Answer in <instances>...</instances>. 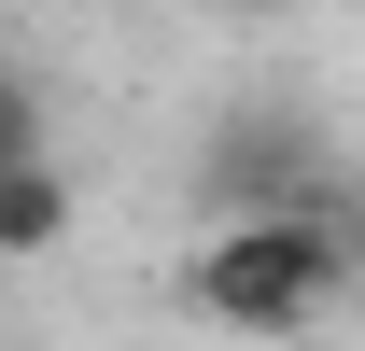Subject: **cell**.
<instances>
[{
	"instance_id": "cell-1",
	"label": "cell",
	"mask_w": 365,
	"mask_h": 351,
	"mask_svg": "<svg viewBox=\"0 0 365 351\" xmlns=\"http://www.w3.org/2000/svg\"><path fill=\"white\" fill-rule=\"evenodd\" d=\"M351 295V211H281V225H211L182 267V309L225 337H309Z\"/></svg>"
},
{
	"instance_id": "cell-2",
	"label": "cell",
	"mask_w": 365,
	"mask_h": 351,
	"mask_svg": "<svg viewBox=\"0 0 365 351\" xmlns=\"http://www.w3.org/2000/svg\"><path fill=\"white\" fill-rule=\"evenodd\" d=\"M71 239V169L29 155V169H0V253H56Z\"/></svg>"
},
{
	"instance_id": "cell-3",
	"label": "cell",
	"mask_w": 365,
	"mask_h": 351,
	"mask_svg": "<svg viewBox=\"0 0 365 351\" xmlns=\"http://www.w3.org/2000/svg\"><path fill=\"white\" fill-rule=\"evenodd\" d=\"M29 155H43V85L0 56V169H29Z\"/></svg>"
},
{
	"instance_id": "cell-4",
	"label": "cell",
	"mask_w": 365,
	"mask_h": 351,
	"mask_svg": "<svg viewBox=\"0 0 365 351\" xmlns=\"http://www.w3.org/2000/svg\"><path fill=\"white\" fill-rule=\"evenodd\" d=\"M225 14H281V0H225Z\"/></svg>"
}]
</instances>
